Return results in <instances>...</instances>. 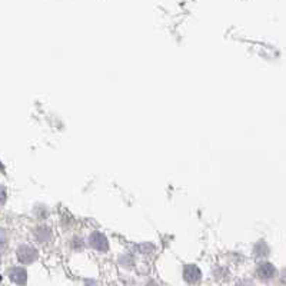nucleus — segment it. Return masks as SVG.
Instances as JSON below:
<instances>
[{
    "instance_id": "nucleus-4",
    "label": "nucleus",
    "mask_w": 286,
    "mask_h": 286,
    "mask_svg": "<svg viewBox=\"0 0 286 286\" xmlns=\"http://www.w3.org/2000/svg\"><path fill=\"white\" fill-rule=\"evenodd\" d=\"M257 272H259V275H260L262 279H272L276 275L275 266L272 263H269V262H262L259 265V268H257Z\"/></svg>"
},
{
    "instance_id": "nucleus-2",
    "label": "nucleus",
    "mask_w": 286,
    "mask_h": 286,
    "mask_svg": "<svg viewBox=\"0 0 286 286\" xmlns=\"http://www.w3.org/2000/svg\"><path fill=\"white\" fill-rule=\"evenodd\" d=\"M17 256L22 263H32L37 259V251L30 246H20L17 251Z\"/></svg>"
},
{
    "instance_id": "nucleus-1",
    "label": "nucleus",
    "mask_w": 286,
    "mask_h": 286,
    "mask_svg": "<svg viewBox=\"0 0 286 286\" xmlns=\"http://www.w3.org/2000/svg\"><path fill=\"white\" fill-rule=\"evenodd\" d=\"M89 240H90V246L97 249V251H100V252H106V251L109 249L108 239H106V236H105L103 233H100V232L92 233Z\"/></svg>"
},
{
    "instance_id": "nucleus-3",
    "label": "nucleus",
    "mask_w": 286,
    "mask_h": 286,
    "mask_svg": "<svg viewBox=\"0 0 286 286\" xmlns=\"http://www.w3.org/2000/svg\"><path fill=\"white\" fill-rule=\"evenodd\" d=\"M200 276H202V273H200V270H199L198 266H195V265H186L185 266V269H183V278H185L186 282H189V284H198L200 281Z\"/></svg>"
},
{
    "instance_id": "nucleus-5",
    "label": "nucleus",
    "mask_w": 286,
    "mask_h": 286,
    "mask_svg": "<svg viewBox=\"0 0 286 286\" xmlns=\"http://www.w3.org/2000/svg\"><path fill=\"white\" fill-rule=\"evenodd\" d=\"M10 279L17 285L26 284V270L23 268H13L10 270Z\"/></svg>"
}]
</instances>
